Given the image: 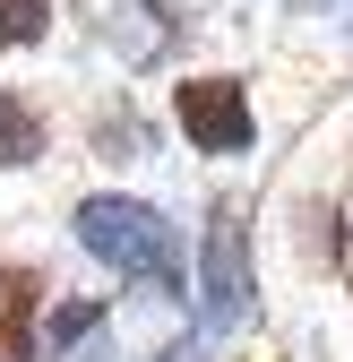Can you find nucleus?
I'll list each match as a JSON object with an SVG mask.
<instances>
[{
	"label": "nucleus",
	"mask_w": 353,
	"mask_h": 362,
	"mask_svg": "<svg viewBox=\"0 0 353 362\" xmlns=\"http://www.w3.org/2000/svg\"><path fill=\"white\" fill-rule=\"evenodd\" d=\"M78 242L95 250L104 267H121V276H138V285H181V250H172V224L138 199H86L78 207Z\"/></svg>",
	"instance_id": "obj_1"
},
{
	"label": "nucleus",
	"mask_w": 353,
	"mask_h": 362,
	"mask_svg": "<svg viewBox=\"0 0 353 362\" xmlns=\"http://www.w3.org/2000/svg\"><path fill=\"white\" fill-rule=\"evenodd\" d=\"M172 112H181V129H190V147H207V156H241L250 147V95L233 78H190L181 95H172Z\"/></svg>",
	"instance_id": "obj_2"
},
{
	"label": "nucleus",
	"mask_w": 353,
	"mask_h": 362,
	"mask_svg": "<svg viewBox=\"0 0 353 362\" xmlns=\"http://www.w3.org/2000/svg\"><path fill=\"white\" fill-rule=\"evenodd\" d=\"M250 310V259H241V207H215L207 216V320L233 328Z\"/></svg>",
	"instance_id": "obj_3"
},
{
	"label": "nucleus",
	"mask_w": 353,
	"mask_h": 362,
	"mask_svg": "<svg viewBox=\"0 0 353 362\" xmlns=\"http://www.w3.org/2000/svg\"><path fill=\"white\" fill-rule=\"evenodd\" d=\"M35 302H43L35 267H0V362H26L35 354Z\"/></svg>",
	"instance_id": "obj_4"
},
{
	"label": "nucleus",
	"mask_w": 353,
	"mask_h": 362,
	"mask_svg": "<svg viewBox=\"0 0 353 362\" xmlns=\"http://www.w3.org/2000/svg\"><path fill=\"white\" fill-rule=\"evenodd\" d=\"M35 156H43V112L18 86H0V164H35Z\"/></svg>",
	"instance_id": "obj_5"
},
{
	"label": "nucleus",
	"mask_w": 353,
	"mask_h": 362,
	"mask_svg": "<svg viewBox=\"0 0 353 362\" xmlns=\"http://www.w3.org/2000/svg\"><path fill=\"white\" fill-rule=\"evenodd\" d=\"M43 26H52V0H0V43H43Z\"/></svg>",
	"instance_id": "obj_6"
},
{
	"label": "nucleus",
	"mask_w": 353,
	"mask_h": 362,
	"mask_svg": "<svg viewBox=\"0 0 353 362\" xmlns=\"http://www.w3.org/2000/svg\"><path fill=\"white\" fill-rule=\"evenodd\" d=\"M86 328H95V302H69L61 320H52V345H69V337H86Z\"/></svg>",
	"instance_id": "obj_7"
}]
</instances>
